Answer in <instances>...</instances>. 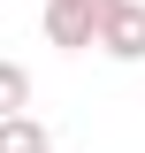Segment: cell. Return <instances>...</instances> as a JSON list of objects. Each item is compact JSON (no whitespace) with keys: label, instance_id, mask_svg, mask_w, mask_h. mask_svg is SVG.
<instances>
[{"label":"cell","instance_id":"cell-5","mask_svg":"<svg viewBox=\"0 0 145 153\" xmlns=\"http://www.w3.org/2000/svg\"><path fill=\"white\" fill-rule=\"evenodd\" d=\"M84 8H92V16H99V31H107V23H115V16H122V8H130V0H84Z\"/></svg>","mask_w":145,"mask_h":153},{"label":"cell","instance_id":"cell-3","mask_svg":"<svg viewBox=\"0 0 145 153\" xmlns=\"http://www.w3.org/2000/svg\"><path fill=\"white\" fill-rule=\"evenodd\" d=\"M0 153H54V138H46L38 115H8L0 123Z\"/></svg>","mask_w":145,"mask_h":153},{"label":"cell","instance_id":"cell-2","mask_svg":"<svg viewBox=\"0 0 145 153\" xmlns=\"http://www.w3.org/2000/svg\"><path fill=\"white\" fill-rule=\"evenodd\" d=\"M99 46H107L115 61H145V8H138V0H130L122 16H115L107 31H99Z\"/></svg>","mask_w":145,"mask_h":153},{"label":"cell","instance_id":"cell-4","mask_svg":"<svg viewBox=\"0 0 145 153\" xmlns=\"http://www.w3.org/2000/svg\"><path fill=\"white\" fill-rule=\"evenodd\" d=\"M8 115H31V76L16 69V61H0V123Z\"/></svg>","mask_w":145,"mask_h":153},{"label":"cell","instance_id":"cell-1","mask_svg":"<svg viewBox=\"0 0 145 153\" xmlns=\"http://www.w3.org/2000/svg\"><path fill=\"white\" fill-rule=\"evenodd\" d=\"M46 38L69 46V54H84V46H99V16L84 0H46Z\"/></svg>","mask_w":145,"mask_h":153}]
</instances>
